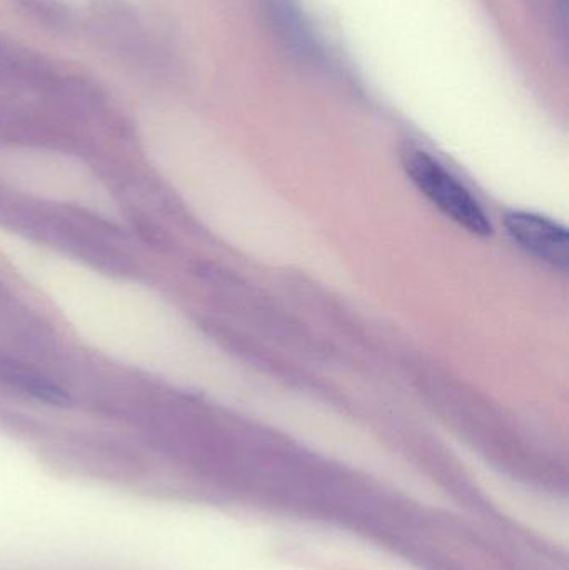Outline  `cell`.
<instances>
[{"label":"cell","instance_id":"obj_4","mask_svg":"<svg viewBox=\"0 0 569 570\" xmlns=\"http://www.w3.org/2000/svg\"><path fill=\"white\" fill-rule=\"evenodd\" d=\"M279 46L300 62H323L324 50L300 0H256Z\"/></svg>","mask_w":569,"mask_h":570},{"label":"cell","instance_id":"obj_2","mask_svg":"<svg viewBox=\"0 0 569 570\" xmlns=\"http://www.w3.org/2000/svg\"><path fill=\"white\" fill-rule=\"evenodd\" d=\"M0 184L39 199L117 217V204L99 177L79 160L43 150H0Z\"/></svg>","mask_w":569,"mask_h":570},{"label":"cell","instance_id":"obj_5","mask_svg":"<svg viewBox=\"0 0 569 570\" xmlns=\"http://www.w3.org/2000/svg\"><path fill=\"white\" fill-rule=\"evenodd\" d=\"M510 236L528 254L550 264L555 269L567 271L569 264V240L565 227L547 217L528 213H510L504 217Z\"/></svg>","mask_w":569,"mask_h":570},{"label":"cell","instance_id":"obj_6","mask_svg":"<svg viewBox=\"0 0 569 570\" xmlns=\"http://www.w3.org/2000/svg\"><path fill=\"white\" fill-rule=\"evenodd\" d=\"M528 9L541 19L550 22L555 36L567 47L568 42V0H523Z\"/></svg>","mask_w":569,"mask_h":570},{"label":"cell","instance_id":"obj_3","mask_svg":"<svg viewBox=\"0 0 569 570\" xmlns=\"http://www.w3.org/2000/svg\"><path fill=\"white\" fill-rule=\"evenodd\" d=\"M403 166L414 186L458 226L474 236L493 233L490 219L470 190L430 154L410 147L404 150Z\"/></svg>","mask_w":569,"mask_h":570},{"label":"cell","instance_id":"obj_1","mask_svg":"<svg viewBox=\"0 0 569 570\" xmlns=\"http://www.w3.org/2000/svg\"><path fill=\"white\" fill-rule=\"evenodd\" d=\"M0 254L94 348L154 374L160 368L164 311L154 292L114 279L3 229Z\"/></svg>","mask_w":569,"mask_h":570}]
</instances>
